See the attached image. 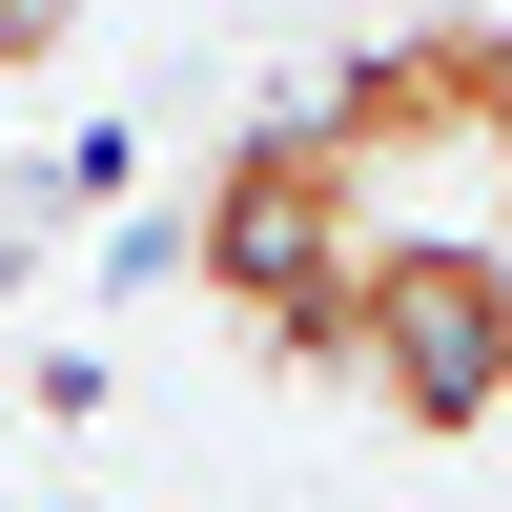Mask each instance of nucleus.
Segmentation results:
<instances>
[{"mask_svg":"<svg viewBox=\"0 0 512 512\" xmlns=\"http://www.w3.org/2000/svg\"><path fill=\"white\" fill-rule=\"evenodd\" d=\"M349 267H369V185H349V144H328L308 103L246 123V144L185 185V287H205V308H226L267 369H308V349H328Z\"/></svg>","mask_w":512,"mask_h":512,"instance_id":"1","label":"nucleus"},{"mask_svg":"<svg viewBox=\"0 0 512 512\" xmlns=\"http://www.w3.org/2000/svg\"><path fill=\"white\" fill-rule=\"evenodd\" d=\"M62 21H82V0H0V82H41V62H62Z\"/></svg>","mask_w":512,"mask_h":512,"instance_id":"2","label":"nucleus"}]
</instances>
